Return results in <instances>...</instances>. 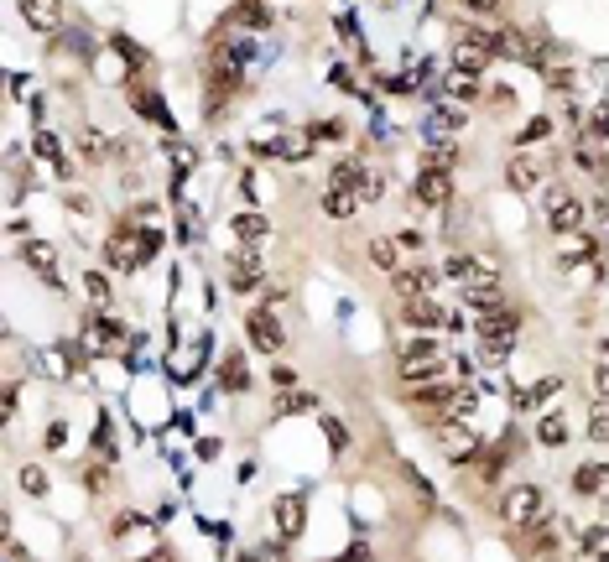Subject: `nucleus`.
<instances>
[{"label":"nucleus","instance_id":"obj_1","mask_svg":"<svg viewBox=\"0 0 609 562\" xmlns=\"http://www.w3.org/2000/svg\"><path fill=\"white\" fill-rule=\"evenodd\" d=\"M542 510H547V495L537 490V484H510L505 500H500V520L505 526H516V531H531V526L542 520Z\"/></svg>","mask_w":609,"mask_h":562},{"label":"nucleus","instance_id":"obj_2","mask_svg":"<svg viewBox=\"0 0 609 562\" xmlns=\"http://www.w3.org/2000/svg\"><path fill=\"white\" fill-rule=\"evenodd\" d=\"M453 68L459 73H484L490 58H495V32H480V26H463L459 37H453Z\"/></svg>","mask_w":609,"mask_h":562},{"label":"nucleus","instance_id":"obj_3","mask_svg":"<svg viewBox=\"0 0 609 562\" xmlns=\"http://www.w3.org/2000/svg\"><path fill=\"white\" fill-rule=\"evenodd\" d=\"M516 333H521V318H516V312H505V308L480 312V338H484V354H490V359H505L510 344H516Z\"/></svg>","mask_w":609,"mask_h":562},{"label":"nucleus","instance_id":"obj_4","mask_svg":"<svg viewBox=\"0 0 609 562\" xmlns=\"http://www.w3.org/2000/svg\"><path fill=\"white\" fill-rule=\"evenodd\" d=\"M438 448L448 463H474L480 458V437H474V427H463V422H438Z\"/></svg>","mask_w":609,"mask_h":562},{"label":"nucleus","instance_id":"obj_5","mask_svg":"<svg viewBox=\"0 0 609 562\" xmlns=\"http://www.w3.org/2000/svg\"><path fill=\"white\" fill-rule=\"evenodd\" d=\"M240 68H245V47H219L209 62V89H214V100H224L234 83H240Z\"/></svg>","mask_w":609,"mask_h":562},{"label":"nucleus","instance_id":"obj_6","mask_svg":"<svg viewBox=\"0 0 609 562\" xmlns=\"http://www.w3.org/2000/svg\"><path fill=\"white\" fill-rule=\"evenodd\" d=\"M401 323H406V329H459V318H453V312H442L438 302H433V297H412V302H401Z\"/></svg>","mask_w":609,"mask_h":562},{"label":"nucleus","instance_id":"obj_7","mask_svg":"<svg viewBox=\"0 0 609 562\" xmlns=\"http://www.w3.org/2000/svg\"><path fill=\"white\" fill-rule=\"evenodd\" d=\"M547 224L557 229V234H573V229L584 224V204L573 193H563V187H552L547 193Z\"/></svg>","mask_w":609,"mask_h":562},{"label":"nucleus","instance_id":"obj_8","mask_svg":"<svg viewBox=\"0 0 609 562\" xmlns=\"http://www.w3.org/2000/svg\"><path fill=\"white\" fill-rule=\"evenodd\" d=\"M245 333H251V344H255L261 354H276L281 344H287V329L276 323V312H271V308L251 312V318H245Z\"/></svg>","mask_w":609,"mask_h":562},{"label":"nucleus","instance_id":"obj_9","mask_svg":"<svg viewBox=\"0 0 609 562\" xmlns=\"http://www.w3.org/2000/svg\"><path fill=\"white\" fill-rule=\"evenodd\" d=\"M417 198L427 208H442L453 198V172H442V167H422L417 172Z\"/></svg>","mask_w":609,"mask_h":562},{"label":"nucleus","instance_id":"obj_10","mask_svg":"<svg viewBox=\"0 0 609 562\" xmlns=\"http://www.w3.org/2000/svg\"><path fill=\"white\" fill-rule=\"evenodd\" d=\"M22 16L32 32L52 37V32H63V0H22Z\"/></svg>","mask_w":609,"mask_h":562},{"label":"nucleus","instance_id":"obj_11","mask_svg":"<svg viewBox=\"0 0 609 562\" xmlns=\"http://www.w3.org/2000/svg\"><path fill=\"white\" fill-rule=\"evenodd\" d=\"M438 287V276L422 266H406V271H391V291H396L401 302H412V297H427V291Z\"/></svg>","mask_w":609,"mask_h":562},{"label":"nucleus","instance_id":"obj_12","mask_svg":"<svg viewBox=\"0 0 609 562\" xmlns=\"http://www.w3.org/2000/svg\"><path fill=\"white\" fill-rule=\"evenodd\" d=\"M396 375L406 380V386H427V380H438L442 375V359L438 354H401Z\"/></svg>","mask_w":609,"mask_h":562},{"label":"nucleus","instance_id":"obj_13","mask_svg":"<svg viewBox=\"0 0 609 562\" xmlns=\"http://www.w3.org/2000/svg\"><path fill=\"white\" fill-rule=\"evenodd\" d=\"M115 338H120V323H115V318H105V312H94V318L84 323V349L105 354Z\"/></svg>","mask_w":609,"mask_h":562},{"label":"nucleus","instance_id":"obj_14","mask_svg":"<svg viewBox=\"0 0 609 562\" xmlns=\"http://www.w3.org/2000/svg\"><path fill=\"white\" fill-rule=\"evenodd\" d=\"M463 302H469V308H480V312H495L505 302V291H500L495 276H484V281H474V287H463Z\"/></svg>","mask_w":609,"mask_h":562},{"label":"nucleus","instance_id":"obj_15","mask_svg":"<svg viewBox=\"0 0 609 562\" xmlns=\"http://www.w3.org/2000/svg\"><path fill=\"white\" fill-rule=\"evenodd\" d=\"M442 276H448V281H459V287H474V281H484L490 271H484L480 261H474V255H448Z\"/></svg>","mask_w":609,"mask_h":562},{"label":"nucleus","instance_id":"obj_16","mask_svg":"<svg viewBox=\"0 0 609 562\" xmlns=\"http://www.w3.org/2000/svg\"><path fill=\"white\" fill-rule=\"evenodd\" d=\"M505 177H510V187H521V193H531V187H537V177H542V167H537V157H510V167H505Z\"/></svg>","mask_w":609,"mask_h":562},{"label":"nucleus","instance_id":"obj_17","mask_svg":"<svg viewBox=\"0 0 609 562\" xmlns=\"http://www.w3.org/2000/svg\"><path fill=\"white\" fill-rule=\"evenodd\" d=\"M355 208H359L355 187H328V193H323V214H328V219H349Z\"/></svg>","mask_w":609,"mask_h":562},{"label":"nucleus","instance_id":"obj_18","mask_svg":"<svg viewBox=\"0 0 609 562\" xmlns=\"http://www.w3.org/2000/svg\"><path fill=\"white\" fill-rule=\"evenodd\" d=\"M453 401V386L448 380H427V386H412V406H448Z\"/></svg>","mask_w":609,"mask_h":562},{"label":"nucleus","instance_id":"obj_19","mask_svg":"<svg viewBox=\"0 0 609 562\" xmlns=\"http://www.w3.org/2000/svg\"><path fill=\"white\" fill-rule=\"evenodd\" d=\"M230 287L234 291H255V287H261V266H255V255H234Z\"/></svg>","mask_w":609,"mask_h":562},{"label":"nucleus","instance_id":"obj_20","mask_svg":"<svg viewBox=\"0 0 609 562\" xmlns=\"http://www.w3.org/2000/svg\"><path fill=\"white\" fill-rule=\"evenodd\" d=\"M537 437H542L547 448H563V443H567V416L563 412H547L542 422H537Z\"/></svg>","mask_w":609,"mask_h":562},{"label":"nucleus","instance_id":"obj_21","mask_svg":"<svg viewBox=\"0 0 609 562\" xmlns=\"http://www.w3.org/2000/svg\"><path fill=\"white\" fill-rule=\"evenodd\" d=\"M308 141H313V136H281V141L261 146V151H276L281 162H308Z\"/></svg>","mask_w":609,"mask_h":562},{"label":"nucleus","instance_id":"obj_22","mask_svg":"<svg viewBox=\"0 0 609 562\" xmlns=\"http://www.w3.org/2000/svg\"><path fill=\"white\" fill-rule=\"evenodd\" d=\"M234 234H240L245 245H255V240H266V234H271V224H266L261 214H234Z\"/></svg>","mask_w":609,"mask_h":562},{"label":"nucleus","instance_id":"obj_23","mask_svg":"<svg viewBox=\"0 0 609 562\" xmlns=\"http://www.w3.org/2000/svg\"><path fill=\"white\" fill-rule=\"evenodd\" d=\"M26 261H32V266L43 271V281H47V287H63V281H58V271H52V250H47L43 240H32V245H26Z\"/></svg>","mask_w":609,"mask_h":562},{"label":"nucleus","instance_id":"obj_24","mask_svg":"<svg viewBox=\"0 0 609 562\" xmlns=\"http://www.w3.org/2000/svg\"><path fill=\"white\" fill-rule=\"evenodd\" d=\"M219 380H224V391H245V386H251L245 359H240V354H230V359H224V370H219Z\"/></svg>","mask_w":609,"mask_h":562},{"label":"nucleus","instance_id":"obj_25","mask_svg":"<svg viewBox=\"0 0 609 562\" xmlns=\"http://www.w3.org/2000/svg\"><path fill=\"white\" fill-rule=\"evenodd\" d=\"M276 520H281V531H287V537H297V531H302V500H276Z\"/></svg>","mask_w":609,"mask_h":562},{"label":"nucleus","instance_id":"obj_26","mask_svg":"<svg viewBox=\"0 0 609 562\" xmlns=\"http://www.w3.org/2000/svg\"><path fill=\"white\" fill-rule=\"evenodd\" d=\"M396 255H401V245H396V234H380V240H370V261H376V266H385V271H396Z\"/></svg>","mask_w":609,"mask_h":562},{"label":"nucleus","instance_id":"obj_27","mask_svg":"<svg viewBox=\"0 0 609 562\" xmlns=\"http://www.w3.org/2000/svg\"><path fill=\"white\" fill-rule=\"evenodd\" d=\"M599 484H609L604 469H594V463H584L578 474H573V495H599Z\"/></svg>","mask_w":609,"mask_h":562},{"label":"nucleus","instance_id":"obj_28","mask_svg":"<svg viewBox=\"0 0 609 562\" xmlns=\"http://www.w3.org/2000/svg\"><path fill=\"white\" fill-rule=\"evenodd\" d=\"M136 110H141V115H147V120H157V125H162V130H167V125H172L167 104L157 100V94H136Z\"/></svg>","mask_w":609,"mask_h":562},{"label":"nucleus","instance_id":"obj_29","mask_svg":"<svg viewBox=\"0 0 609 562\" xmlns=\"http://www.w3.org/2000/svg\"><path fill=\"white\" fill-rule=\"evenodd\" d=\"M79 141H84V162H109V141L100 136V130H84Z\"/></svg>","mask_w":609,"mask_h":562},{"label":"nucleus","instance_id":"obj_30","mask_svg":"<svg viewBox=\"0 0 609 562\" xmlns=\"http://www.w3.org/2000/svg\"><path fill=\"white\" fill-rule=\"evenodd\" d=\"M84 291L94 297V302H100V308H105V302H109V291H115V287H109V276H105V271H89V276H84Z\"/></svg>","mask_w":609,"mask_h":562},{"label":"nucleus","instance_id":"obj_31","mask_svg":"<svg viewBox=\"0 0 609 562\" xmlns=\"http://www.w3.org/2000/svg\"><path fill=\"white\" fill-rule=\"evenodd\" d=\"M588 437H594V443H609V401L604 406H594V416H588Z\"/></svg>","mask_w":609,"mask_h":562},{"label":"nucleus","instance_id":"obj_32","mask_svg":"<svg viewBox=\"0 0 609 562\" xmlns=\"http://www.w3.org/2000/svg\"><path fill=\"white\" fill-rule=\"evenodd\" d=\"M323 433H328V443H334V453H344V448H349V427H344L338 416H323Z\"/></svg>","mask_w":609,"mask_h":562},{"label":"nucleus","instance_id":"obj_33","mask_svg":"<svg viewBox=\"0 0 609 562\" xmlns=\"http://www.w3.org/2000/svg\"><path fill=\"white\" fill-rule=\"evenodd\" d=\"M557 386H563V380H542L537 391H521V395H516V406H526V412H531V406H537V401H547V395L557 391Z\"/></svg>","mask_w":609,"mask_h":562},{"label":"nucleus","instance_id":"obj_34","mask_svg":"<svg viewBox=\"0 0 609 562\" xmlns=\"http://www.w3.org/2000/svg\"><path fill=\"white\" fill-rule=\"evenodd\" d=\"M22 490H26V495H47V474L37 469V463H26V469H22Z\"/></svg>","mask_w":609,"mask_h":562},{"label":"nucleus","instance_id":"obj_35","mask_svg":"<svg viewBox=\"0 0 609 562\" xmlns=\"http://www.w3.org/2000/svg\"><path fill=\"white\" fill-rule=\"evenodd\" d=\"M359 177H365V172H359V162H355V157H344V162H338V172H334V187H355Z\"/></svg>","mask_w":609,"mask_h":562},{"label":"nucleus","instance_id":"obj_36","mask_svg":"<svg viewBox=\"0 0 609 562\" xmlns=\"http://www.w3.org/2000/svg\"><path fill=\"white\" fill-rule=\"evenodd\" d=\"M557 526H531V547H537V552H552V547H557Z\"/></svg>","mask_w":609,"mask_h":562},{"label":"nucleus","instance_id":"obj_37","mask_svg":"<svg viewBox=\"0 0 609 562\" xmlns=\"http://www.w3.org/2000/svg\"><path fill=\"white\" fill-rule=\"evenodd\" d=\"M355 198H359V204H376V198H380V177H370V172H365V177L355 183Z\"/></svg>","mask_w":609,"mask_h":562},{"label":"nucleus","instance_id":"obj_38","mask_svg":"<svg viewBox=\"0 0 609 562\" xmlns=\"http://www.w3.org/2000/svg\"><path fill=\"white\" fill-rule=\"evenodd\" d=\"M318 401L308 391H297V395H281V406H276V412H313Z\"/></svg>","mask_w":609,"mask_h":562},{"label":"nucleus","instance_id":"obj_39","mask_svg":"<svg viewBox=\"0 0 609 562\" xmlns=\"http://www.w3.org/2000/svg\"><path fill=\"white\" fill-rule=\"evenodd\" d=\"M594 395L609 401V365H594Z\"/></svg>","mask_w":609,"mask_h":562},{"label":"nucleus","instance_id":"obj_40","mask_svg":"<svg viewBox=\"0 0 609 562\" xmlns=\"http://www.w3.org/2000/svg\"><path fill=\"white\" fill-rule=\"evenodd\" d=\"M427 167H442V172H448V167H453V151H448V146H433V151H427Z\"/></svg>","mask_w":609,"mask_h":562},{"label":"nucleus","instance_id":"obj_41","mask_svg":"<svg viewBox=\"0 0 609 562\" xmlns=\"http://www.w3.org/2000/svg\"><path fill=\"white\" fill-rule=\"evenodd\" d=\"M157 245H162V234H157V229H141V261H151Z\"/></svg>","mask_w":609,"mask_h":562},{"label":"nucleus","instance_id":"obj_42","mask_svg":"<svg viewBox=\"0 0 609 562\" xmlns=\"http://www.w3.org/2000/svg\"><path fill=\"white\" fill-rule=\"evenodd\" d=\"M396 245H401V250H422L427 240H422V229H401V234H396Z\"/></svg>","mask_w":609,"mask_h":562},{"label":"nucleus","instance_id":"obj_43","mask_svg":"<svg viewBox=\"0 0 609 562\" xmlns=\"http://www.w3.org/2000/svg\"><path fill=\"white\" fill-rule=\"evenodd\" d=\"M547 130H552V125H547V120H531V125H526V130H521V141H542Z\"/></svg>","mask_w":609,"mask_h":562},{"label":"nucleus","instance_id":"obj_44","mask_svg":"<svg viewBox=\"0 0 609 562\" xmlns=\"http://www.w3.org/2000/svg\"><path fill=\"white\" fill-rule=\"evenodd\" d=\"M271 380H276V386H292V380H297V370H292V365H276V370H271Z\"/></svg>","mask_w":609,"mask_h":562},{"label":"nucleus","instance_id":"obj_45","mask_svg":"<svg viewBox=\"0 0 609 562\" xmlns=\"http://www.w3.org/2000/svg\"><path fill=\"white\" fill-rule=\"evenodd\" d=\"M308 136H328V141H334V136H338V120H318Z\"/></svg>","mask_w":609,"mask_h":562},{"label":"nucleus","instance_id":"obj_46","mask_svg":"<svg viewBox=\"0 0 609 562\" xmlns=\"http://www.w3.org/2000/svg\"><path fill=\"white\" fill-rule=\"evenodd\" d=\"M37 151H43V157H52V162H58V141H52V136H37ZM63 167V162H58Z\"/></svg>","mask_w":609,"mask_h":562},{"label":"nucleus","instance_id":"obj_47","mask_svg":"<svg viewBox=\"0 0 609 562\" xmlns=\"http://www.w3.org/2000/svg\"><path fill=\"white\" fill-rule=\"evenodd\" d=\"M459 5H469V11H500L505 0H459Z\"/></svg>","mask_w":609,"mask_h":562},{"label":"nucleus","instance_id":"obj_48","mask_svg":"<svg viewBox=\"0 0 609 562\" xmlns=\"http://www.w3.org/2000/svg\"><path fill=\"white\" fill-rule=\"evenodd\" d=\"M68 214H79V219L89 214V198H84V193H73V198H68Z\"/></svg>","mask_w":609,"mask_h":562},{"label":"nucleus","instance_id":"obj_49","mask_svg":"<svg viewBox=\"0 0 609 562\" xmlns=\"http://www.w3.org/2000/svg\"><path fill=\"white\" fill-rule=\"evenodd\" d=\"M141 562H172V552H151V557H141Z\"/></svg>","mask_w":609,"mask_h":562}]
</instances>
